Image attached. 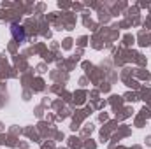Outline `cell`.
I'll return each mask as SVG.
<instances>
[{"instance_id": "cell-1", "label": "cell", "mask_w": 151, "mask_h": 149, "mask_svg": "<svg viewBox=\"0 0 151 149\" xmlns=\"http://www.w3.org/2000/svg\"><path fill=\"white\" fill-rule=\"evenodd\" d=\"M11 34H12V37L16 42H25L27 40V32H25V28L21 27V25H18V23H12L11 25Z\"/></svg>"}]
</instances>
